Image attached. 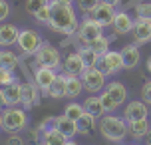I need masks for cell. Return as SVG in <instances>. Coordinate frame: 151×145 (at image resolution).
Listing matches in <instances>:
<instances>
[{
  "label": "cell",
  "instance_id": "1",
  "mask_svg": "<svg viewBox=\"0 0 151 145\" xmlns=\"http://www.w3.org/2000/svg\"><path fill=\"white\" fill-rule=\"evenodd\" d=\"M50 8H52V18H50V24L48 26L54 32H62V34H76L78 32L80 22H78L74 6L62 4L58 0H52L50 2Z\"/></svg>",
  "mask_w": 151,
  "mask_h": 145
},
{
  "label": "cell",
  "instance_id": "2",
  "mask_svg": "<svg viewBox=\"0 0 151 145\" xmlns=\"http://www.w3.org/2000/svg\"><path fill=\"white\" fill-rule=\"evenodd\" d=\"M99 131H101V135L107 139V141H111V143H121L125 135L129 133V125L125 119H121V117H115V115H104V117H99Z\"/></svg>",
  "mask_w": 151,
  "mask_h": 145
},
{
  "label": "cell",
  "instance_id": "3",
  "mask_svg": "<svg viewBox=\"0 0 151 145\" xmlns=\"http://www.w3.org/2000/svg\"><path fill=\"white\" fill-rule=\"evenodd\" d=\"M4 117V131L6 133H20L28 127V113L24 107L10 106L2 111Z\"/></svg>",
  "mask_w": 151,
  "mask_h": 145
},
{
  "label": "cell",
  "instance_id": "4",
  "mask_svg": "<svg viewBox=\"0 0 151 145\" xmlns=\"http://www.w3.org/2000/svg\"><path fill=\"white\" fill-rule=\"evenodd\" d=\"M62 62V54L56 46H52L50 42H44L42 46L38 48V52L34 54V64L36 66H42V68H60Z\"/></svg>",
  "mask_w": 151,
  "mask_h": 145
},
{
  "label": "cell",
  "instance_id": "5",
  "mask_svg": "<svg viewBox=\"0 0 151 145\" xmlns=\"http://www.w3.org/2000/svg\"><path fill=\"white\" fill-rule=\"evenodd\" d=\"M78 40L82 42V46H88L90 42H93L96 38L104 36V26L91 16V18H83L80 22V28H78Z\"/></svg>",
  "mask_w": 151,
  "mask_h": 145
},
{
  "label": "cell",
  "instance_id": "6",
  "mask_svg": "<svg viewBox=\"0 0 151 145\" xmlns=\"http://www.w3.org/2000/svg\"><path fill=\"white\" fill-rule=\"evenodd\" d=\"M16 44H18L20 50H22L24 56H34V54L38 52V48L44 44V40H42V36H40L36 30H32V28H22Z\"/></svg>",
  "mask_w": 151,
  "mask_h": 145
},
{
  "label": "cell",
  "instance_id": "7",
  "mask_svg": "<svg viewBox=\"0 0 151 145\" xmlns=\"http://www.w3.org/2000/svg\"><path fill=\"white\" fill-rule=\"evenodd\" d=\"M80 78L83 82V90L88 93H98L106 85V76H104V72L99 68H86Z\"/></svg>",
  "mask_w": 151,
  "mask_h": 145
},
{
  "label": "cell",
  "instance_id": "8",
  "mask_svg": "<svg viewBox=\"0 0 151 145\" xmlns=\"http://www.w3.org/2000/svg\"><path fill=\"white\" fill-rule=\"evenodd\" d=\"M98 68L104 72V76H106V78L113 76L115 72H119V70L123 68V56H121V52H115V50L106 52L101 58H99Z\"/></svg>",
  "mask_w": 151,
  "mask_h": 145
},
{
  "label": "cell",
  "instance_id": "9",
  "mask_svg": "<svg viewBox=\"0 0 151 145\" xmlns=\"http://www.w3.org/2000/svg\"><path fill=\"white\" fill-rule=\"evenodd\" d=\"M149 113V109H147V103H145L143 99H133V101H129L125 109H123V119L125 121H137V119H145Z\"/></svg>",
  "mask_w": 151,
  "mask_h": 145
},
{
  "label": "cell",
  "instance_id": "10",
  "mask_svg": "<svg viewBox=\"0 0 151 145\" xmlns=\"http://www.w3.org/2000/svg\"><path fill=\"white\" fill-rule=\"evenodd\" d=\"M131 34H133V44H137V46L151 42V20L149 18H137L135 28Z\"/></svg>",
  "mask_w": 151,
  "mask_h": 145
},
{
  "label": "cell",
  "instance_id": "11",
  "mask_svg": "<svg viewBox=\"0 0 151 145\" xmlns=\"http://www.w3.org/2000/svg\"><path fill=\"white\" fill-rule=\"evenodd\" d=\"M58 78V74H56V70L52 68H42V66H36V70H34V84L42 90V93L52 85V82Z\"/></svg>",
  "mask_w": 151,
  "mask_h": 145
},
{
  "label": "cell",
  "instance_id": "12",
  "mask_svg": "<svg viewBox=\"0 0 151 145\" xmlns=\"http://www.w3.org/2000/svg\"><path fill=\"white\" fill-rule=\"evenodd\" d=\"M40 101V88L34 82H24L22 84V107L30 109V107L38 106Z\"/></svg>",
  "mask_w": 151,
  "mask_h": 145
},
{
  "label": "cell",
  "instance_id": "13",
  "mask_svg": "<svg viewBox=\"0 0 151 145\" xmlns=\"http://www.w3.org/2000/svg\"><path fill=\"white\" fill-rule=\"evenodd\" d=\"M86 70V64H83L80 52H70L64 60V74L68 76H82V72Z\"/></svg>",
  "mask_w": 151,
  "mask_h": 145
},
{
  "label": "cell",
  "instance_id": "14",
  "mask_svg": "<svg viewBox=\"0 0 151 145\" xmlns=\"http://www.w3.org/2000/svg\"><path fill=\"white\" fill-rule=\"evenodd\" d=\"M113 32L117 34V36H123V34H129V32H133L135 28V20L127 14V12H117L115 18H113Z\"/></svg>",
  "mask_w": 151,
  "mask_h": 145
},
{
  "label": "cell",
  "instance_id": "15",
  "mask_svg": "<svg viewBox=\"0 0 151 145\" xmlns=\"http://www.w3.org/2000/svg\"><path fill=\"white\" fill-rule=\"evenodd\" d=\"M115 6H111V4H107V2H101L98 8H96V12H93V18L98 20L104 28H107V26H111L113 24V18H115Z\"/></svg>",
  "mask_w": 151,
  "mask_h": 145
},
{
  "label": "cell",
  "instance_id": "16",
  "mask_svg": "<svg viewBox=\"0 0 151 145\" xmlns=\"http://www.w3.org/2000/svg\"><path fill=\"white\" fill-rule=\"evenodd\" d=\"M20 30L16 28L14 24H0V46L2 48H10L18 42Z\"/></svg>",
  "mask_w": 151,
  "mask_h": 145
},
{
  "label": "cell",
  "instance_id": "17",
  "mask_svg": "<svg viewBox=\"0 0 151 145\" xmlns=\"http://www.w3.org/2000/svg\"><path fill=\"white\" fill-rule=\"evenodd\" d=\"M121 56H123V68L125 70H133L139 66L141 54H139V46L137 44H127L121 50Z\"/></svg>",
  "mask_w": 151,
  "mask_h": 145
},
{
  "label": "cell",
  "instance_id": "18",
  "mask_svg": "<svg viewBox=\"0 0 151 145\" xmlns=\"http://www.w3.org/2000/svg\"><path fill=\"white\" fill-rule=\"evenodd\" d=\"M66 84H68V76L66 74H58V78L52 82V85L46 90V95L52 99H62L66 98Z\"/></svg>",
  "mask_w": 151,
  "mask_h": 145
},
{
  "label": "cell",
  "instance_id": "19",
  "mask_svg": "<svg viewBox=\"0 0 151 145\" xmlns=\"http://www.w3.org/2000/svg\"><path fill=\"white\" fill-rule=\"evenodd\" d=\"M54 127L64 133L68 139H74V135H78V123L74 119H70L66 115H60V117H56V123H54Z\"/></svg>",
  "mask_w": 151,
  "mask_h": 145
},
{
  "label": "cell",
  "instance_id": "20",
  "mask_svg": "<svg viewBox=\"0 0 151 145\" xmlns=\"http://www.w3.org/2000/svg\"><path fill=\"white\" fill-rule=\"evenodd\" d=\"M83 107H86V111H88L90 115H93L96 119H99V117H104V115H106V107H104V103H101V98H99V95L86 98Z\"/></svg>",
  "mask_w": 151,
  "mask_h": 145
},
{
  "label": "cell",
  "instance_id": "21",
  "mask_svg": "<svg viewBox=\"0 0 151 145\" xmlns=\"http://www.w3.org/2000/svg\"><path fill=\"white\" fill-rule=\"evenodd\" d=\"M68 76V74H66ZM83 92V82L80 76H68V84H66V98L76 99L80 98Z\"/></svg>",
  "mask_w": 151,
  "mask_h": 145
},
{
  "label": "cell",
  "instance_id": "22",
  "mask_svg": "<svg viewBox=\"0 0 151 145\" xmlns=\"http://www.w3.org/2000/svg\"><path fill=\"white\" fill-rule=\"evenodd\" d=\"M106 92L115 99V103H117V106H121V103L127 99V88L121 84V82H109L107 88H106Z\"/></svg>",
  "mask_w": 151,
  "mask_h": 145
},
{
  "label": "cell",
  "instance_id": "23",
  "mask_svg": "<svg viewBox=\"0 0 151 145\" xmlns=\"http://www.w3.org/2000/svg\"><path fill=\"white\" fill-rule=\"evenodd\" d=\"M127 125H129V135L135 137V139L145 137V135L149 133V129H151L149 119H147V117H145V119H137V121H129Z\"/></svg>",
  "mask_w": 151,
  "mask_h": 145
},
{
  "label": "cell",
  "instance_id": "24",
  "mask_svg": "<svg viewBox=\"0 0 151 145\" xmlns=\"http://www.w3.org/2000/svg\"><path fill=\"white\" fill-rule=\"evenodd\" d=\"M66 143H68V137L64 133H60L56 127L42 133V145H66Z\"/></svg>",
  "mask_w": 151,
  "mask_h": 145
},
{
  "label": "cell",
  "instance_id": "25",
  "mask_svg": "<svg viewBox=\"0 0 151 145\" xmlns=\"http://www.w3.org/2000/svg\"><path fill=\"white\" fill-rule=\"evenodd\" d=\"M6 92V99H8V107L10 106H22V84L14 82L12 85L4 88Z\"/></svg>",
  "mask_w": 151,
  "mask_h": 145
},
{
  "label": "cell",
  "instance_id": "26",
  "mask_svg": "<svg viewBox=\"0 0 151 145\" xmlns=\"http://www.w3.org/2000/svg\"><path fill=\"white\" fill-rule=\"evenodd\" d=\"M78 52H80V56H82L86 68H98L99 58H101L98 52H93L90 46H80V48H78Z\"/></svg>",
  "mask_w": 151,
  "mask_h": 145
},
{
  "label": "cell",
  "instance_id": "27",
  "mask_svg": "<svg viewBox=\"0 0 151 145\" xmlns=\"http://www.w3.org/2000/svg\"><path fill=\"white\" fill-rule=\"evenodd\" d=\"M18 66H20V58H18L12 50H2V52H0V68L16 70Z\"/></svg>",
  "mask_w": 151,
  "mask_h": 145
},
{
  "label": "cell",
  "instance_id": "28",
  "mask_svg": "<svg viewBox=\"0 0 151 145\" xmlns=\"http://www.w3.org/2000/svg\"><path fill=\"white\" fill-rule=\"evenodd\" d=\"M76 123H78V133H80V135H90L91 129L96 127V117L86 111V113H83Z\"/></svg>",
  "mask_w": 151,
  "mask_h": 145
},
{
  "label": "cell",
  "instance_id": "29",
  "mask_svg": "<svg viewBox=\"0 0 151 145\" xmlns=\"http://www.w3.org/2000/svg\"><path fill=\"white\" fill-rule=\"evenodd\" d=\"M83 113H86V107H83V103H78V101H70L68 106L64 107V115L74 119V121H78Z\"/></svg>",
  "mask_w": 151,
  "mask_h": 145
},
{
  "label": "cell",
  "instance_id": "30",
  "mask_svg": "<svg viewBox=\"0 0 151 145\" xmlns=\"http://www.w3.org/2000/svg\"><path fill=\"white\" fill-rule=\"evenodd\" d=\"M88 46H90L93 52H98L99 56H104L106 52H109V38H106V36H99V38H96L93 42H90Z\"/></svg>",
  "mask_w": 151,
  "mask_h": 145
},
{
  "label": "cell",
  "instance_id": "31",
  "mask_svg": "<svg viewBox=\"0 0 151 145\" xmlns=\"http://www.w3.org/2000/svg\"><path fill=\"white\" fill-rule=\"evenodd\" d=\"M76 4H78V10L80 12H83V14H93L96 8L101 4V0H78Z\"/></svg>",
  "mask_w": 151,
  "mask_h": 145
},
{
  "label": "cell",
  "instance_id": "32",
  "mask_svg": "<svg viewBox=\"0 0 151 145\" xmlns=\"http://www.w3.org/2000/svg\"><path fill=\"white\" fill-rule=\"evenodd\" d=\"M14 82H18V78H16L14 70L0 68V85H2V88H8V85H12Z\"/></svg>",
  "mask_w": 151,
  "mask_h": 145
},
{
  "label": "cell",
  "instance_id": "33",
  "mask_svg": "<svg viewBox=\"0 0 151 145\" xmlns=\"http://www.w3.org/2000/svg\"><path fill=\"white\" fill-rule=\"evenodd\" d=\"M50 4V0H26V12L32 16H36L44 6Z\"/></svg>",
  "mask_w": 151,
  "mask_h": 145
},
{
  "label": "cell",
  "instance_id": "34",
  "mask_svg": "<svg viewBox=\"0 0 151 145\" xmlns=\"http://www.w3.org/2000/svg\"><path fill=\"white\" fill-rule=\"evenodd\" d=\"M99 98H101V103H104V107H106V113H109V111H115V109L119 107L117 103H115V99H113L107 92H104Z\"/></svg>",
  "mask_w": 151,
  "mask_h": 145
},
{
  "label": "cell",
  "instance_id": "35",
  "mask_svg": "<svg viewBox=\"0 0 151 145\" xmlns=\"http://www.w3.org/2000/svg\"><path fill=\"white\" fill-rule=\"evenodd\" d=\"M34 18H36L40 24H50V18H52V8H50V4L42 8V10H40Z\"/></svg>",
  "mask_w": 151,
  "mask_h": 145
},
{
  "label": "cell",
  "instance_id": "36",
  "mask_svg": "<svg viewBox=\"0 0 151 145\" xmlns=\"http://www.w3.org/2000/svg\"><path fill=\"white\" fill-rule=\"evenodd\" d=\"M135 12L139 18H149L151 20V2H141L135 6Z\"/></svg>",
  "mask_w": 151,
  "mask_h": 145
},
{
  "label": "cell",
  "instance_id": "37",
  "mask_svg": "<svg viewBox=\"0 0 151 145\" xmlns=\"http://www.w3.org/2000/svg\"><path fill=\"white\" fill-rule=\"evenodd\" d=\"M8 16H10V4L8 0H0V22H4Z\"/></svg>",
  "mask_w": 151,
  "mask_h": 145
},
{
  "label": "cell",
  "instance_id": "38",
  "mask_svg": "<svg viewBox=\"0 0 151 145\" xmlns=\"http://www.w3.org/2000/svg\"><path fill=\"white\" fill-rule=\"evenodd\" d=\"M141 99L149 106L151 103V82H145L143 88H141Z\"/></svg>",
  "mask_w": 151,
  "mask_h": 145
},
{
  "label": "cell",
  "instance_id": "39",
  "mask_svg": "<svg viewBox=\"0 0 151 145\" xmlns=\"http://www.w3.org/2000/svg\"><path fill=\"white\" fill-rule=\"evenodd\" d=\"M6 145H24V139L18 135V133H8Z\"/></svg>",
  "mask_w": 151,
  "mask_h": 145
},
{
  "label": "cell",
  "instance_id": "40",
  "mask_svg": "<svg viewBox=\"0 0 151 145\" xmlns=\"http://www.w3.org/2000/svg\"><path fill=\"white\" fill-rule=\"evenodd\" d=\"M6 107H8L6 92H4V88H0V109H6Z\"/></svg>",
  "mask_w": 151,
  "mask_h": 145
},
{
  "label": "cell",
  "instance_id": "41",
  "mask_svg": "<svg viewBox=\"0 0 151 145\" xmlns=\"http://www.w3.org/2000/svg\"><path fill=\"white\" fill-rule=\"evenodd\" d=\"M143 139H145V145H151V129H149V133H147Z\"/></svg>",
  "mask_w": 151,
  "mask_h": 145
},
{
  "label": "cell",
  "instance_id": "42",
  "mask_svg": "<svg viewBox=\"0 0 151 145\" xmlns=\"http://www.w3.org/2000/svg\"><path fill=\"white\" fill-rule=\"evenodd\" d=\"M101 2H107V4H111V6H117V4H119V0H101Z\"/></svg>",
  "mask_w": 151,
  "mask_h": 145
},
{
  "label": "cell",
  "instance_id": "43",
  "mask_svg": "<svg viewBox=\"0 0 151 145\" xmlns=\"http://www.w3.org/2000/svg\"><path fill=\"white\" fill-rule=\"evenodd\" d=\"M0 129H4V117H2V109H0Z\"/></svg>",
  "mask_w": 151,
  "mask_h": 145
},
{
  "label": "cell",
  "instance_id": "44",
  "mask_svg": "<svg viewBox=\"0 0 151 145\" xmlns=\"http://www.w3.org/2000/svg\"><path fill=\"white\" fill-rule=\"evenodd\" d=\"M58 2H62V4H70V6L74 4V0H58Z\"/></svg>",
  "mask_w": 151,
  "mask_h": 145
},
{
  "label": "cell",
  "instance_id": "45",
  "mask_svg": "<svg viewBox=\"0 0 151 145\" xmlns=\"http://www.w3.org/2000/svg\"><path fill=\"white\" fill-rule=\"evenodd\" d=\"M147 72H149V74H151V58H149V60H147Z\"/></svg>",
  "mask_w": 151,
  "mask_h": 145
},
{
  "label": "cell",
  "instance_id": "46",
  "mask_svg": "<svg viewBox=\"0 0 151 145\" xmlns=\"http://www.w3.org/2000/svg\"><path fill=\"white\" fill-rule=\"evenodd\" d=\"M66 145H80V143H76L74 139H68V143H66Z\"/></svg>",
  "mask_w": 151,
  "mask_h": 145
},
{
  "label": "cell",
  "instance_id": "47",
  "mask_svg": "<svg viewBox=\"0 0 151 145\" xmlns=\"http://www.w3.org/2000/svg\"><path fill=\"white\" fill-rule=\"evenodd\" d=\"M129 145H137V143H129Z\"/></svg>",
  "mask_w": 151,
  "mask_h": 145
},
{
  "label": "cell",
  "instance_id": "48",
  "mask_svg": "<svg viewBox=\"0 0 151 145\" xmlns=\"http://www.w3.org/2000/svg\"><path fill=\"white\" fill-rule=\"evenodd\" d=\"M0 52H2V50H0Z\"/></svg>",
  "mask_w": 151,
  "mask_h": 145
},
{
  "label": "cell",
  "instance_id": "49",
  "mask_svg": "<svg viewBox=\"0 0 151 145\" xmlns=\"http://www.w3.org/2000/svg\"><path fill=\"white\" fill-rule=\"evenodd\" d=\"M50 2H52V0H50Z\"/></svg>",
  "mask_w": 151,
  "mask_h": 145
},
{
  "label": "cell",
  "instance_id": "50",
  "mask_svg": "<svg viewBox=\"0 0 151 145\" xmlns=\"http://www.w3.org/2000/svg\"><path fill=\"white\" fill-rule=\"evenodd\" d=\"M40 145H42V143H40Z\"/></svg>",
  "mask_w": 151,
  "mask_h": 145
}]
</instances>
